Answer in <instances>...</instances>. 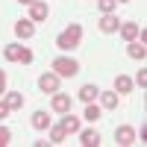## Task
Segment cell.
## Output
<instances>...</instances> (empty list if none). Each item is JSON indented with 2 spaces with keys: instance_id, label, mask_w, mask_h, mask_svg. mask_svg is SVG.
<instances>
[{
  "instance_id": "cell-1",
  "label": "cell",
  "mask_w": 147,
  "mask_h": 147,
  "mask_svg": "<svg viewBox=\"0 0 147 147\" xmlns=\"http://www.w3.org/2000/svg\"><path fill=\"white\" fill-rule=\"evenodd\" d=\"M80 38H82V27H80V24H71L65 32L56 35V47H59V50H74V47L80 44Z\"/></svg>"
},
{
  "instance_id": "cell-2",
  "label": "cell",
  "mask_w": 147,
  "mask_h": 147,
  "mask_svg": "<svg viewBox=\"0 0 147 147\" xmlns=\"http://www.w3.org/2000/svg\"><path fill=\"white\" fill-rule=\"evenodd\" d=\"M50 71L56 77H74V74H80V62L77 59H68V56H59L50 62Z\"/></svg>"
},
{
  "instance_id": "cell-3",
  "label": "cell",
  "mask_w": 147,
  "mask_h": 147,
  "mask_svg": "<svg viewBox=\"0 0 147 147\" xmlns=\"http://www.w3.org/2000/svg\"><path fill=\"white\" fill-rule=\"evenodd\" d=\"M3 56L9 59V62H32V53L27 50V47H21V44H6L3 47Z\"/></svg>"
},
{
  "instance_id": "cell-4",
  "label": "cell",
  "mask_w": 147,
  "mask_h": 147,
  "mask_svg": "<svg viewBox=\"0 0 147 147\" xmlns=\"http://www.w3.org/2000/svg\"><path fill=\"white\" fill-rule=\"evenodd\" d=\"M38 88L44 94H56L59 91V77H56V74H41V77H38Z\"/></svg>"
},
{
  "instance_id": "cell-5",
  "label": "cell",
  "mask_w": 147,
  "mask_h": 147,
  "mask_svg": "<svg viewBox=\"0 0 147 147\" xmlns=\"http://www.w3.org/2000/svg\"><path fill=\"white\" fill-rule=\"evenodd\" d=\"M115 141L121 147H129L132 141H136V129H132V127H118L115 129Z\"/></svg>"
},
{
  "instance_id": "cell-6",
  "label": "cell",
  "mask_w": 147,
  "mask_h": 147,
  "mask_svg": "<svg viewBox=\"0 0 147 147\" xmlns=\"http://www.w3.org/2000/svg\"><path fill=\"white\" fill-rule=\"evenodd\" d=\"M97 27H100V32H118L121 21H118L115 12H109V15H103V18H100V24H97Z\"/></svg>"
},
{
  "instance_id": "cell-7",
  "label": "cell",
  "mask_w": 147,
  "mask_h": 147,
  "mask_svg": "<svg viewBox=\"0 0 147 147\" xmlns=\"http://www.w3.org/2000/svg\"><path fill=\"white\" fill-rule=\"evenodd\" d=\"M50 106H53V112H71V94H53V100H50Z\"/></svg>"
},
{
  "instance_id": "cell-8",
  "label": "cell",
  "mask_w": 147,
  "mask_h": 147,
  "mask_svg": "<svg viewBox=\"0 0 147 147\" xmlns=\"http://www.w3.org/2000/svg\"><path fill=\"white\" fill-rule=\"evenodd\" d=\"M30 21H47V3L44 0H32L30 3Z\"/></svg>"
},
{
  "instance_id": "cell-9",
  "label": "cell",
  "mask_w": 147,
  "mask_h": 147,
  "mask_svg": "<svg viewBox=\"0 0 147 147\" xmlns=\"http://www.w3.org/2000/svg\"><path fill=\"white\" fill-rule=\"evenodd\" d=\"M77 94H80V100H82V103H94V100H97V94H100V88L88 82V85H82Z\"/></svg>"
},
{
  "instance_id": "cell-10",
  "label": "cell",
  "mask_w": 147,
  "mask_h": 147,
  "mask_svg": "<svg viewBox=\"0 0 147 147\" xmlns=\"http://www.w3.org/2000/svg\"><path fill=\"white\" fill-rule=\"evenodd\" d=\"M15 35H18V38H32V35H35L32 21H18L15 24Z\"/></svg>"
},
{
  "instance_id": "cell-11",
  "label": "cell",
  "mask_w": 147,
  "mask_h": 147,
  "mask_svg": "<svg viewBox=\"0 0 147 147\" xmlns=\"http://www.w3.org/2000/svg\"><path fill=\"white\" fill-rule=\"evenodd\" d=\"M97 97H100V106L103 109H115L118 106V91H100Z\"/></svg>"
},
{
  "instance_id": "cell-12",
  "label": "cell",
  "mask_w": 147,
  "mask_h": 147,
  "mask_svg": "<svg viewBox=\"0 0 147 147\" xmlns=\"http://www.w3.org/2000/svg\"><path fill=\"white\" fill-rule=\"evenodd\" d=\"M59 127H62L65 132H80V118H74L71 112H65V118H62V124H59Z\"/></svg>"
},
{
  "instance_id": "cell-13",
  "label": "cell",
  "mask_w": 147,
  "mask_h": 147,
  "mask_svg": "<svg viewBox=\"0 0 147 147\" xmlns=\"http://www.w3.org/2000/svg\"><path fill=\"white\" fill-rule=\"evenodd\" d=\"M118 30H121V35H124L127 41H136V38H138V30H141V27H138V24H121Z\"/></svg>"
},
{
  "instance_id": "cell-14",
  "label": "cell",
  "mask_w": 147,
  "mask_h": 147,
  "mask_svg": "<svg viewBox=\"0 0 147 147\" xmlns=\"http://www.w3.org/2000/svg\"><path fill=\"white\" fill-rule=\"evenodd\" d=\"M127 53H129L132 59H144V56H147V47H144L141 41H129V47H127Z\"/></svg>"
},
{
  "instance_id": "cell-15",
  "label": "cell",
  "mask_w": 147,
  "mask_h": 147,
  "mask_svg": "<svg viewBox=\"0 0 147 147\" xmlns=\"http://www.w3.org/2000/svg\"><path fill=\"white\" fill-rule=\"evenodd\" d=\"M32 127H35V129H47V127H50L47 112H32Z\"/></svg>"
},
{
  "instance_id": "cell-16",
  "label": "cell",
  "mask_w": 147,
  "mask_h": 147,
  "mask_svg": "<svg viewBox=\"0 0 147 147\" xmlns=\"http://www.w3.org/2000/svg\"><path fill=\"white\" fill-rule=\"evenodd\" d=\"M80 141H82L85 147H97V144H100V136H97L94 129H85L82 136H80Z\"/></svg>"
},
{
  "instance_id": "cell-17",
  "label": "cell",
  "mask_w": 147,
  "mask_h": 147,
  "mask_svg": "<svg viewBox=\"0 0 147 147\" xmlns=\"http://www.w3.org/2000/svg\"><path fill=\"white\" fill-rule=\"evenodd\" d=\"M129 88H132V80L121 74V77L115 80V91H121V94H129Z\"/></svg>"
},
{
  "instance_id": "cell-18",
  "label": "cell",
  "mask_w": 147,
  "mask_h": 147,
  "mask_svg": "<svg viewBox=\"0 0 147 147\" xmlns=\"http://www.w3.org/2000/svg\"><path fill=\"white\" fill-rule=\"evenodd\" d=\"M6 106H9V109H21V106H24V97H21L18 91H12V94L6 97Z\"/></svg>"
},
{
  "instance_id": "cell-19",
  "label": "cell",
  "mask_w": 147,
  "mask_h": 147,
  "mask_svg": "<svg viewBox=\"0 0 147 147\" xmlns=\"http://www.w3.org/2000/svg\"><path fill=\"white\" fill-rule=\"evenodd\" d=\"M97 6H100V12H103V15H109V12H115L118 0H97Z\"/></svg>"
},
{
  "instance_id": "cell-20",
  "label": "cell",
  "mask_w": 147,
  "mask_h": 147,
  "mask_svg": "<svg viewBox=\"0 0 147 147\" xmlns=\"http://www.w3.org/2000/svg\"><path fill=\"white\" fill-rule=\"evenodd\" d=\"M85 118H88V121H97V118H100V106L85 103Z\"/></svg>"
},
{
  "instance_id": "cell-21",
  "label": "cell",
  "mask_w": 147,
  "mask_h": 147,
  "mask_svg": "<svg viewBox=\"0 0 147 147\" xmlns=\"http://www.w3.org/2000/svg\"><path fill=\"white\" fill-rule=\"evenodd\" d=\"M65 136H68V132H65L62 127H53V129H50V141H53V144H59V141H65Z\"/></svg>"
},
{
  "instance_id": "cell-22",
  "label": "cell",
  "mask_w": 147,
  "mask_h": 147,
  "mask_svg": "<svg viewBox=\"0 0 147 147\" xmlns=\"http://www.w3.org/2000/svg\"><path fill=\"white\" fill-rule=\"evenodd\" d=\"M9 138H12V132H9L6 127H0V147H6V144H9Z\"/></svg>"
},
{
  "instance_id": "cell-23",
  "label": "cell",
  "mask_w": 147,
  "mask_h": 147,
  "mask_svg": "<svg viewBox=\"0 0 147 147\" xmlns=\"http://www.w3.org/2000/svg\"><path fill=\"white\" fill-rule=\"evenodd\" d=\"M136 82L141 85V88H144V85H147V74H144V71H138V77H136Z\"/></svg>"
},
{
  "instance_id": "cell-24",
  "label": "cell",
  "mask_w": 147,
  "mask_h": 147,
  "mask_svg": "<svg viewBox=\"0 0 147 147\" xmlns=\"http://www.w3.org/2000/svg\"><path fill=\"white\" fill-rule=\"evenodd\" d=\"M3 91H6V74L0 71V94H3Z\"/></svg>"
},
{
  "instance_id": "cell-25",
  "label": "cell",
  "mask_w": 147,
  "mask_h": 147,
  "mask_svg": "<svg viewBox=\"0 0 147 147\" xmlns=\"http://www.w3.org/2000/svg\"><path fill=\"white\" fill-rule=\"evenodd\" d=\"M9 112H12V109H9V106H6V103H0V118H6V115H9Z\"/></svg>"
},
{
  "instance_id": "cell-26",
  "label": "cell",
  "mask_w": 147,
  "mask_h": 147,
  "mask_svg": "<svg viewBox=\"0 0 147 147\" xmlns=\"http://www.w3.org/2000/svg\"><path fill=\"white\" fill-rule=\"evenodd\" d=\"M21 3H32V0H21Z\"/></svg>"
},
{
  "instance_id": "cell-27",
  "label": "cell",
  "mask_w": 147,
  "mask_h": 147,
  "mask_svg": "<svg viewBox=\"0 0 147 147\" xmlns=\"http://www.w3.org/2000/svg\"><path fill=\"white\" fill-rule=\"evenodd\" d=\"M118 3H127V0H118Z\"/></svg>"
}]
</instances>
